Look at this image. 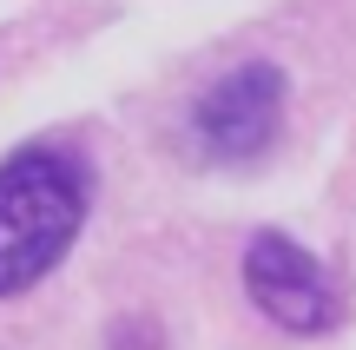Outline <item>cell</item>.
I'll return each instance as SVG.
<instances>
[{
	"instance_id": "6da1fadb",
	"label": "cell",
	"mask_w": 356,
	"mask_h": 350,
	"mask_svg": "<svg viewBox=\"0 0 356 350\" xmlns=\"http://www.w3.org/2000/svg\"><path fill=\"white\" fill-rule=\"evenodd\" d=\"M92 205V172L66 145H20L0 159V298L33 291L73 251Z\"/></svg>"
},
{
	"instance_id": "7a4b0ae2",
	"label": "cell",
	"mask_w": 356,
	"mask_h": 350,
	"mask_svg": "<svg viewBox=\"0 0 356 350\" xmlns=\"http://www.w3.org/2000/svg\"><path fill=\"white\" fill-rule=\"evenodd\" d=\"M284 100H291V79L270 60H244L231 73H218L211 86L191 100V139L204 159L218 166H244V159L270 152L284 126Z\"/></svg>"
},
{
	"instance_id": "3957f363",
	"label": "cell",
	"mask_w": 356,
	"mask_h": 350,
	"mask_svg": "<svg viewBox=\"0 0 356 350\" xmlns=\"http://www.w3.org/2000/svg\"><path fill=\"white\" fill-rule=\"evenodd\" d=\"M244 291H251V304L277 331H291V337H317V331L337 324L330 271L284 232H257L251 245H244Z\"/></svg>"
}]
</instances>
